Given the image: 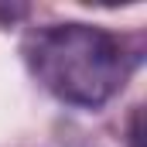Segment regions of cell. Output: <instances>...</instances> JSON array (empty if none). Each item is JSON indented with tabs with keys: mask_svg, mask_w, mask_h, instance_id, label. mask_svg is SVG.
I'll list each match as a JSON object with an SVG mask.
<instances>
[{
	"mask_svg": "<svg viewBox=\"0 0 147 147\" xmlns=\"http://www.w3.org/2000/svg\"><path fill=\"white\" fill-rule=\"evenodd\" d=\"M38 82L75 106H103L130 75L123 41L92 24H51L28 41Z\"/></svg>",
	"mask_w": 147,
	"mask_h": 147,
	"instance_id": "1",
	"label": "cell"
},
{
	"mask_svg": "<svg viewBox=\"0 0 147 147\" xmlns=\"http://www.w3.org/2000/svg\"><path fill=\"white\" fill-rule=\"evenodd\" d=\"M130 144L140 147V110L134 113V130H130Z\"/></svg>",
	"mask_w": 147,
	"mask_h": 147,
	"instance_id": "2",
	"label": "cell"
}]
</instances>
